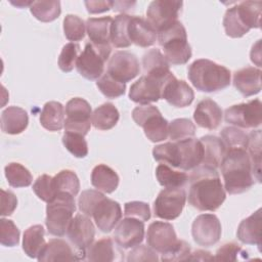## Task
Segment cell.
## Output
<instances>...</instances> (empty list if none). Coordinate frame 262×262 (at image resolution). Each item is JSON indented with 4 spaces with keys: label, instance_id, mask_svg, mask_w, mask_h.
<instances>
[{
    "label": "cell",
    "instance_id": "cell-1",
    "mask_svg": "<svg viewBox=\"0 0 262 262\" xmlns=\"http://www.w3.org/2000/svg\"><path fill=\"white\" fill-rule=\"evenodd\" d=\"M188 182V203L199 211H216L226 199L217 169L200 165L190 171Z\"/></svg>",
    "mask_w": 262,
    "mask_h": 262
},
{
    "label": "cell",
    "instance_id": "cell-2",
    "mask_svg": "<svg viewBox=\"0 0 262 262\" xmlns=\"http://www.w3.org/2000/svg\"><path fill=\"white\" fill-rule=\"evenodd\" d=\"M152 156L160 163L182 171H191L202 164L204 147L200 139L192 137L159 144L154 147Z\"/></svg>",
    "mask_w": 262,
    "mask_h": 262
},
{
    "label": "cell",
    "instance_id": "cell-3",
    "mask_svg": "<svg viewBox=\"0 0 262 262\" xmlns=\"http://www.w3.org/2000/svg\"><path fill=\"white\" fill-rule=\"evenodd\" d=\"M219 167L224 189L229 194L243 193L255 183L253 167L246 149L227 150Z\"/></svg>",
    "mask_w": 262,
    "mask_h": 262
},
{
    "label": "cell",
    "instance_id": "cell-4",
    "mask_svg": "<svg viewBox=\"0 0 262 262\" xmlns=\"http://www.w3.org/2000/svg\"><path fill=\"white\" fill-rule=\"evenodd\" d=\"M187 76L196 90L208 93L225 89L231 80L227 68L206 58L194 60L188 67Z\"/></svg>",
    "mask_w": 262,
    "mask_h": 262
},
{
    "label": "cell",
    "instance_id": "cell-5",
    "mask_svg": "<svg viewBox=\"0 0 262 262\" xmlns=\"http://www.w3.org/2000/svg\"><path fill=\"white\" fill-rule=\"evenodd\" d=\"M157 40L169 64L180 66L190 59L191 47L187 42L186 30L179 20L158 32Z\"/></svg>",
    "mask_w": 262,
    "mask_h": 262
},
{
    "label": "cell",
    "instance_id": "cell-6",
    "mask_svg": "<svg viewBox=\"0 0 262 262\" xmlns=\"http://www.w3.org/2000/svg\"><path fill=\"white\" fill-rule=\"evenodd\" d=\"M75 211V196L69 192H58L47 203L45 224L48 233L58 237L63 236Z\"/></svg>",
    "mask_w": 262,
    "mask_h": 262
},
{
    "label": "cell",
    "instance_id": "cell-7",
    "mask_svg": "<svg viewBox=\"0 0 262 262\" xmlns=\"http://www.w3.org/2000/svg\"><path fill=\"white\" fill-rule=\"evenodd\" d=\"M112 51L110 44H94L87 42L79 54L76 69L87 80H98L104 73V64Z\"/></svg>",
    "mask_w": 262,
    "mask_h": 262
},
{
    "label": "cell",
    "instance_id": "cell-8",
    "mask_svg": "<svg viewBox=\"0 0 262 262\" xmlns=\"http://www.w3.org/2000/svg\"><path fill=\"white\" fill-rule=\"evenodd\" d=\"M133 121L143 128L144 134L151 142H160L168 137V121L159 108L151 104H141L132 111Z\"/></svg>",
    "mask_w": 262,
    "mask_h": 262
},
{
    "label": "cell",
    "instance_id": "cell-9",
    "mask_svg": "<svg viewBox=\"0 0 262 262\" xmlns=\"http://www.w3.org/2000/svg\"><path fill=\"white\" fill-rule=\"evenodd\" d=\"M64 132L77 133L85 136L91 128V106L87 100L74 97L66 104Z\"/></svg>",
    "mask_w": 262,
    "mask_h": 262
},
{
    "label": "cell",
    "instance_id": "cell-10",
    "mask_svg": "<svg viewBox=\"0 0 262 262\" xmlns=\"http://www.w3.org/2000/svg\"><path fill=\"white\" fill-rule=\"evenodd\" d=\"M172 77H174L172 73L169 76L163 78L143 75L131 85L129 98L132 101L140 104L156 102L162 98L163 88Z\"/></svg>",
    "mask_w": 262,
    "mask_h": 262
},
{
    "label": "cell",
    "instance_id": "cell-11",
    "mask_svg": "<svg viewBox=\"0 0 262 262\" xmlns=\"http://www.w3.org/2000/svg\"><path fill=\"white\" fill-rule=\"evenodd\" d=\"M66 234L71 245L79 253L81 260H85L86 249L93 243L95 236V228L90 217L85 214L75 215Z\"/></svg>",
    "mask_w": 262,
    "mask_h": 262
},
{
    "label": "cell",
    "instance_id": "cell-12",
    "mask_svg": "<svg viewBox=\"0 0 262 262\" xmlns=\"http://www.w3.org/2000/svg\"><path fill=\"white\" fill-rule=\"evenodd\" d=\"M185 202L186 193L182 187L164 188L155 201V216L164 220H174L180 216Z\"/></svg>",
    "mask_w": 262,
    "mask_h": 262
},
{
    "label": "cell",
    "instance_id": "cell-13",
    "mask_svg": "<svg viewBox=\"0 0 262 262\" xmlns=\"http://www.w3.org/2000/svg\"><path fill=\"white\" fill-rule=\"evenodd\" d=\"M261 100L256 98L247 103L234 104L225 110L226 123L241 128H257L261 125Z\"/></svg>",
    "mask_w": 262,
    "mask_h": 262
},
{
    "label": "cell",
    "instance_id": "cell-14",
    "mask_svg": "<svg viewBox=\"0 0 262 262\" xmlns=\"http://www.w3.org/2000/svg\"><path fill=\"white\" fill-rule=\"evenodd\" d=\"M182 1L172 0H155L151 1L146 10L147 21L158 32L172 25L177 20Z\"/></svg>",
    "mask_w": 262,
    "mask_h": 262
},
{
    "label": "cell",
    "instance_id": "cell-15",
    "mask_svg": "<svg viewBox=\"0 0 262 262\" xmlns=\"http://www.w3.org/2000/svg\"><path fill=\"white\" fill-rule=\"evenodd\" d=\"M191 234L193 241L202 247L216 245L221 237V223L214 214H201L192 222Z\"/></svg>",
    "mask_w": 262,
    "mask_h": 262
},
{
    "label": "cell",
    "instance_id": "cell-16",
    "mask_svg": "<svg viewBox=\"0 0 262 262\" xmlns=\"http://www.w3.org/2000/svg\"><path fill=\"white\" fill-rule=\"evenodd\" d=\"M106 72L116 80L126 84L139 74L140 64L132 52L118 50L110 57Z\"/></svg>",
    "mask_w": 262,
    "mask_h": 262
},
{
    "label": "cell",
    "instance_id": "cell-17",
    "mask_svg": "<svg viewBox=\"0 0 262 262\" xmlns=\"http://www.w3.org/2000/svg\"><path fill=\"white\" fill-rule=\"evenodd\" d=\"M144 222L133 217H125L119 221L114 231L116 244L123 249H132L140 245L144 238Z\"/></svg>",
    "mask_w": 262,
    "mask_h": 262
},
{
    "label": "cell",
    "instance_id": "cell-18",
    "mask_svg": "<svg viewBox=\"0 0 262 262\" xmlns=\"http://www.w3.org/2000/svg\"><path fill=\"white\" fill-rule=\"evenodd\" d=\"M178 238L172 224L164 221H154L148 225L146 243L154 251L160 254L169 252L177 243Z\"/></svg>",
    "mask_w": 262,
    "mask_h": 262
},
{
    "label": "cell",
    "instance_id": "cell-19",
    "mask_svg": "<svg viewBox=\"0 0 262 262\" xmlns=\"http://www.w3.org/2000/svg\"><path fill=\"white\" fill-rule=\"evenodd\" d=\"M91 217L100 231L110 232L121 220L122 209L118 202L104 196L96 204Z\"/></svg>",
    "mask_w": 262,
    "mask_h": 262
},
{
    "label": "cell",
    "instance_id": "cell-20",
    "mask_svg": "<svg viewBox=\"0 0 262 262\" xmlns=\"http://www.w3.org/2000/svg\"><path fill=\"white\" fill-rule=\"evenodd\" d=\"M162 98L172 106L185 107L193 101L194 93L185 81L178 80L174 76L165 84Z\"/></svg>",
    "mask_w": 262,
    "mask_h": 262
},
{
    "label": "cell",
    "instance_id": "cell-21",
    "mask_svg": "<svg viewBox=\"0 0 262 262\" xmlns=\"http://www.w3.org/2000/svg\"><path fill=\"white\" fill-rule=\"evenodd\" d=\"M223 113L221 107L211 98H205L201 100L194 110L193 119L198 126L208 129L215 130L221 124Z\"/></svg>",
    "mask_w": 262,
    "mask_h": 262
},
{
    "label": "cell",
    "instance_id": "cell-22",
    "mask_svg": "<svg viewBox=\"0 0 262 262\" xmlns=\"http://www.w3.org/2000/svg\"><path fill=\"white\" fill-rule=\"evenodd\" d=\"M128 36L131 43L146 48L156 43L158 33L147 19L141 16H131L128 25Z\"/></svg>",
    "mask_w": 262,
    "mask_h": 262
},
{
    "label": "cell",
    "instance_id": "cell-23",
    "mask_svg": "<svg viewBox=\"0 0 262 262\" xmlns=\"http://www.w3.org/2000/svg\"><path fill=\"white\" fill-rule=\"evenodd\" d=\"M38 261H76L81 260L79 253L61 238H51L37 258Z\"/></svg>",
    "mask_w": 262,
    "mask_h": 262
},
{
    "label": "cell",
    "instance_id": "cell-24",
    "mask_svg": "<svg viewBox=\"0 0 262 262\" xmlns=\"http://www.w3.org/2000/svg\"><path fill=\"white\" fill-rule=\"evenodd\" d=\"M233 85L244 96L258 94L261 90V70L246 67L233 74Z\"/></svg>",
    "mask_w": 262,
    "mask_h": 262
},
{
    "label": "cell",
    "instance_id": "cell-25",
    "mask_svg": "<svg viewBox=\"0 0 262 262\" xmlns=\"http://www.w3.org/2000/svg\"><path fill=\"white\" fill-rule=\"evenodd\" d=\"M261 208H259L239 223L236 231L237 238L243 244L258 246L259 251L261 247Z\"/></svg>",
    "mask_w": 262,
    "mask_h": 262
},
{
    "label": "cell",
    "instance_id": "cell-26",
    "mask_svg": "<svg viewBox=\"0 0 262 262\" xmlns=\"http://www.w3.org/2000/svg\"><path fill=\"white\" fill-rule=\"evenodd\" d=\"M200 140L204 147V157L201 166L217 169L227 151L222 139L215 135H205Z\"/></svg>",
    "mask_w": 262,
    "mask_h": 262
},
{
    "label": "cell",
    "instance_id": "cell-27",
    "mask_svg": "<svg viewBox=\"0 0 262 262\" xmlns=\"http://www.w3.org/2000/svg\"><path fill=\"white\" fill-rule=\"evenodd\" d=\"M28 113L19 106H8L1 114V130L3 133L19 134L28 127Z\"/></svg>",
    "mask_w": 262,
    "mask_h": 262
},
{
    "label": "cell",
    "instance_id": "cell-28",
    "mask_svg": "<svg viewBox=\"0 0 262 262\" xmlns=\"http://www.w3.org/2000/svg\"><path fill=\"white\" fill-rule=\"evenodd\" d=\"M119 176L111 167L99 164L91 172V184L97 190L104 193L114 192L119 185Z\"/></svg>",
    "mask_w": 262,
    "mask_h": 262
},
{
    "label": "cell",
    "instance_id": "cell-29",
    "mask_svg": "<svg viewBox=\"0 0 262 262\" xmlns=\"http://www.w3.org/2000/svg\"><path fill=\"white\" fill-rule=\"evenodd\" d=\"M113 19L114 18L108 15L102 17H89L86 20V32L91 43L110 44Z\"/></svg>",
    "mask_w": 262,
    "mask_h": 262
},
{
    "label": "cell",
    "instance_id": "cell-30",
    "mask_svg": "<svg viewBox=\"0 0 262 262\" xmlns=\"http://www.w3.org/2000/svg\"><path fill=\"white\" fill-rule=\"evenodd\" d=\"M40 123L49 131H59L64 126V108L58 101H48L40 114Z\"/></svg>",
    "mask_w": 262,
    "mask_h": 262
},
{
    "label": "cell",
    "instance_id": "cell-31",
    "mask_svg": "<svg viewBox=\"0 0 262 262\" xmlns=\"http://www.w3.org/2000/svg\"><path fill=\"white\" fill-rule=\"evenodd\" d=\"M144 75L155 77H167L171 74L169 63L164 54L157 48L149 49L142 56Z\"/></svg>",
    "mask_w": 262,
    "mask_h": 262
},
{
    "label": "cell",
    "instance_id": "cell-32",
    "mask_svg": "<svg viewBox=\"0 0 262 262\" xmlns=\"http://www.w3.org/2000/svg\"><path fill=\"white\" fill-rule=\"evenodd\" d=\"M45 230L42 225L36 224L30 226L24 232L23 237V250L30 258H38L44 247L45 242Z\"/></svg>",
    "mask_w": 262,
    "mask_h": 262
},
{
    "label": "cell",
    "instance_id": "cell-33",
    "mask_svg": "<svg viewBox=\"0 0 262 262\" xmlns=\"http://www.w3.org/2000/svg\"><path fill=\"white\" fill-rule=\"evenodd\" d=\"M120 119V114L117 107L111 103L105 102L94 110L91 115V124L98 130H110L114 128Z\"/></svg>",
    "mask_w": 262,
    "mask_h": 262
},
{
    "label": "cell",
    "instance_id": "cell-34",
    "mask_svg": "<svg viewBox=\"0 0 262 262\" xmlns=\"http://www.w3.org/2000/svg\"><path fill=\"white\" fill-rule=\"evenodd\" d=\"M156 177L159 183L165 188L183 187L188 181V175L185 171L174 170L173 167L161 163L156 169Z\"/></svg>",
    "mask_w": 262,
    "mask_h": 262
},
{
    "label": "cell",
    "instance_id": "cell-35",
    "mask_svg": "<svg viewBox=\"0 0 262 262\" xmlns=\"http://www.w3.org/2000/svg\"><path fill=\"white\" fill-rule=\"evenodd\" d=\"M261 6L260 1H243L235 4L238 17L249 30L260 28Z\"/></svg>",
    "mask_w": 262,
    "mask_h": 262
},
{
    "label": "cell",
    "instance_id": "cell-36",
    "mask_svg": "<svg viewBox=\"0 0 262 262\" xmlns=\"http://www.w3.org/2000/svg\"><path fill=\"white\" fill-rule=\"evenodd\" d=\"M131 15L122 13L113 19L111 28V43L117 48H127L132 43L128 36V25Z\"/></svg>",
    "mask_w": 262,
    "mask_h": 262
},
{
    "label": "cell",
    "instance_id": "cell-37",
    "mask_svg": "<svg viewBox=\"0 0 262 262\" xmlns=\"http://www.w3.org/2000/svg\"><path fill=\"white\" fill-rule=\"evenodd\" d=\"M86 259L92 262H111L115 259L114 244L111 237H102L86 249Z\"/></svg>",
    "mask_w": 262,
    "mask_h": 262
},
{
    "label": "cell",
    "instance_id": "cell-38",
    "mask_svg": "<svg viewBox=\"0 0 262 262\" xmlns=\"http://www.w3.org/2000/svg\"><path fill=\"white\" fill-rule=\"evenodd\" d=\"M247 152L251 160L254 177L261 181V130L251 131L248 134Z\"/></svg>",
    "mask_w": 262,
    "mask_h": 262
},
{
    "label": "cell",
    "instance_id": "cell-39",
    "mask_svg": "<svg viewBox=\"0 0 262 262\" xmlns=\"http://www.w3.org/2000/svg\"><path fill=\"white\" fill-rule=\"evenodd\" d=\"M30 10L38 20L49 23L60 15L61 7L59 1H34Z\"/></svg>",
    "mask_w": 262,
    "mask_h": 262
},
{
    "label": "cell",
    "instance_id": "cell-40",
    "mask_svg": "<svg viewBox=\"0 0 262 262\" xmlns=\"http://www.w3.org/2000/svg\"><path fill=\"white\" fill-rule=\"evenodd\" d=\"M5 177L12 187H27L31 185L33 176L31 172L19 163H10L4 168Z\"/></svg>",
    "mask_w": 262,
    "mask_h": 262
},
{
    "label": "cell",
    "instance_id": "cell-41",
    "mask_svg": "<svg viewBox=\"0 0 262 262\" xmlns=\"http://www.w3.org/2000/svg\"><path fill=\"white\" fill-rule=\"evenodd\" d=\"M53 182L58 192H69L72 195H77L80 189V181L76 173L72 170H61L53 177Z\"/></svg>",
    "mask_w": 262,
    "mask_h": 262
},
{
    "label": "cell",
    "instance_id": "cell-42",
    "mask_svg": "<svg viewBox=\"0 0 262 262\" xmlns=\"http://www.w3.org/2000/svg\"><path fill=\"white\" fill-rule=\"evenodd\" d=\"M194 134L195 126L189 119L180 118L169 123L168 137L171 139V141H180L192 138Z\"/></svg>",
    "mask_w": 262,
    "mask_h": 262
},
{
    "label": "cell",
    "instance_id": "cell-43",
    "mask_svg": "<svg viewBox=\"0 0 262 262\" xmlns=\"http://www.w3.org/2000/svg\"><path fill=\"white\" fill-rule=\"evenodd\" d=\"M223 27L225 34L231 38H241L250 31L238 17L235 5L226 10L223 17Z\"/></svg>",
    "mask_w": 262,
    "mask_h": 262
},
{
    "label": "cell",
    "instance_id": "cell-44",
    "mask_svg": "<svg viewBox=\"0 0 262 262\" xmlns=\"http://www.w3.org/2000/svg\"><path fill=\"white\" fill-rule=\"evenodd\" d=\"M221 139L226 149H246L248 144V134L237 127H225L220 132Z\"/></svg>",
    "mask_w": 262,
    "mask_h": 262
},
{
    "label": "cell",
    "instance_id": "cell-45",
    "mask_svg": "<svg viewBox=\"0 0 262 262\" xmlns=\"http://www.w3.org/2000/svg\"><path fill=\"white\" fill-rule=\"evenodd\" d=\"M96 86L107 98H118L125 93L126 84L113 78L107 72L96 81Z\"/></svg>",
    "mask_w": 262,
    "mask_h": 262
},
{
    "label": "cell",
    "instance_id": "cell-46",
    "mask_svg": "<svg viewBox=\"0 0 262 262\" xmlns=\"http://www.w3.org/2000/svg\"><path fill=\"white\" fill-rule=\"evenodd\" d=\"M63 32L68 40L80 41L85 37L86 24L78 15L67 14L63 19Z\"/></svg>",
    "mask_w": 262,
    "mask_h": 262
},
{
    "label": "cell",
    "instance_id": "cell-47",
    "mask_svg": "<svg viewBox=\"0 0 262 262\" xmlns=\"http://www.w3.org/2000/svg\"><path fill=\"white\" fill-rule=\"evenodd\" d=\"M62 144L76 158H85L88 155V144L84 136L77 133L64 132Z\"/></svg>",
    "mask_w": 262,
    "mask_h": 262
},
{
    "label": "cell",
    "instance_id": "cell-48",
    "mask_svg": "<svg viewBox=\"0 0 262 262\" xmlns=\"http://www.w3.org/2000/svg\"><path fill=\"white\" fill-rule=\"evenodd\" d=\"M33 191L43 202L51 201L56 195L53 177L47 174L39 176L33 184Z\"/></svg>",
    "mask_w": 262,
    "mask_h": 262
},
{
    "label": "cell",
    "instance_id": "cell-49",
    "mask_svg": "<svg viewBox=\"0 0 262 262\" xmlns=\"http://www.w3.org/2000/svg\"><path fill=\"white\" fill-rule=\"evenodd\" d=\"M79 51H80L79 44H76L74 42H70L62 47L58 57V67L62 72L69 73L73 71L74 67H76V62L79 56Z\"/></svg>",
    "mask_w": 262,
    "mask_h": 262
},
{
    "label": "cell",
    "instance_id": "cell-50",
    "mask_svg": "<svg viewBox=\"0 0 262 262\" xmlns=\"http://www.w3.org/2000/svg\"><path fill=\"white\" fill-rule=\"evenodd\" d=\"M19 229L12 220H0V243L4 247H14L19 243Z\"/></svg>",
    "mask_w": 262,
    "mask_h": 262
},
{
    "label": "cell",
    "instance_id": "cell-51",
    "mask_svg": "<svg viewBox=\"0 0 262 262\" xmlns=\"http://www.w3.org/2000/svg\"><path fill=\"white\" fill-rule=\"evenodd\" d=\"M105 195L103 193H101L99 190L97 189H87L82 191V193L80 194L79 199H78V206H79V210L91 217L92 215V211L95 208L96 204Z\"/></svg>",
    "mask_w": 262,
    "mask_h": 262
},
{
    "label": "cell",
    "instance_id": "cell-52",
    "mask_svg": "<svg viewBox=\"0 0 262 262\" xmlns=\"http://www.w3.org/2000/svg\"><path fill=\"white\" fill-rule=\"evenodd\" d=\"M247 254L248 253L246 251H244L238 244H236L234 242H230V243L223 244L216 251L214 260L231 262V261H236L238 259L239 255H243L247 258Z\"/></svg>",
    "mask_w": 262,
    "mask_h": 262
},
{
    "label": "cell",
    "instance_id": "cell-53",
    "mask_svg": "<svg viewBox=\"0 0 262 262\" xmlns=\"http://www.w3.org/2000/svg\"><path fill=\"white\" fill-rule=\"evenodd\" d=\"M125 217L137 218L141 221H147L150 218V209L148 204L139 201L128 202L124 206Z\"/></svg>",
    "mask_w": 262,
    "mask_h": 262
},
{
    "label": "cell",
    "instance_id": "cell-54",
    "mask_svg": "<svg viewBox=\"0 0 262 262\" xmlns=\"http://www.w3.org/2000/svg\"><path fill=\"white\" fill-rule=\"evenodd\" d=\"M190 246L181 239H178L176 245L167 253L162 254V261H187L190 255Z\"/></svg>",
    "mask_w": 262,
    "mask_h": 262
},
{
    "label": "cell",
    "instance_id": "cell-55",
    "mask_svg": "<svg viewBox=\"0 0 262 262\" xmlns=\"http://www.w3.org/2000/svg\"><path fill=\"white\" fill-rule=\"evenodd\" d=\"M128 262H138V261H158L159 257L157 252L154 251L150 247L144 245H138L128 253L127 259Z\"/></svg>",
    "mask_w": 262,
    "mask_h": 262
},
{
    "label": "cell",
    "instance_id": "cell-56",
    "mask_svg": "<svg viewBox=\"0 0 262 262\" xmlns=\"http://www.w3.org/2000/svg\"><path fill=\"white\" fill-rule=\"evenodd\" d=\"M17 206V199L10 190L1 189V215H11Z\"/></svg>",
    "mask_w": 262,
    "mask_h": 262
},
{
    "label": "cell",
    "instance_id": "cell-57",
    "mask_svg": "<svg viewBox=\"0 0 262 262\" xmlns=\"http://www.w3.org/2000/svg\"><path fill=\"white\" fill-rule=\"evenodd\" d=\"M85 6L89 13H102L113 8V1H85Z\"/></svg>",
    "mask_w": 262,
    "mask_h": 262
},
{
    "label": "cell",
    "instance_id": "cell-58",
    "mask_svg": "<svg viewBox=\"0 0 262 262\" xmlns=\"http://www.w3.org/2000/svg\"><path fill=\"white\" fill-rule=\"evenodd\" d=\"M188 261H211L214 260V257L211 255L210 252L204 250H196L193 253H190Z\"/></svg>",
    "mask_w": 262,
    "mask_h": 262
},
{
    "label": "cell",
    "instance_id": "cell-59",
    "mask_svg": "<svg viewBox=\"0 0 262 262\" xmlns=\"http://www.w3.org/2000/svg\"><path fill=\"white\" fill-rule=\"evenodd\" d=\"M136 2H130V1H113V9L115 11H121L126 12L133 10V7L135 6Z\"/></svg>",
    "mask_w": 262,
    "mask_h": 262
},
{
    "label": "cell",
    "instance_id": "cell-60",
    "mask_svg": "<svg viewBox=\"0 0 262 262\" xmlns=\"http://www.w3.org/2000/svg\"><path fill=\"white\" fill-rule=\"evenodd\" d=\"M260 43H261V40H258V42L255 45H253L252 50H251V54H250L251 55V60L259 67H260V59H261Z\"/></svg>",
    "mask_w": 262,
    "mask_h": 262
},
{
    "label": "cell",
    "instance_id": "cell-61",
    "mask_svg": "<svg viewBox=\"0 0 262 262\" xmlns=\"http://www.w3.org/2000/svg\"><path fill=\"white\" fill-rule=\"evenodd\" d=\"M33 2H34V1H24V0H18V1H16V2L11 1L10 3H11V4H13V5H15V6H17V7H19V8H24V7H26V6H31Z\"/></svg>",
    "mask_w": 262,
    "mask_h": 262
}]
</instances>
